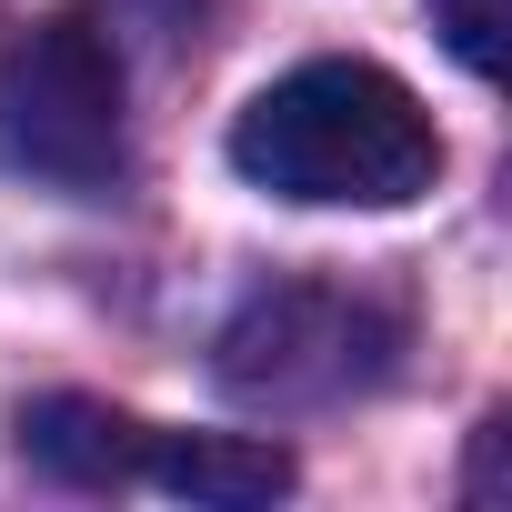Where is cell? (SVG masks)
Here are the masks:
<instances>
[{"instance_id":"cell-2","label":"cell","mask_w":512,"mask_h":512,"mask_svg":"<svg viewBox=\"0 0 512 512\" xmlns=\"http://www.w3.org/2000/svg\"><path fill=\"white\" fill-rule=\"evenodd\" d=\"M402 342L412 322L362 282H272L221 322L211 372L251 412H332V402L382 392L402 372Z\"/></svg>"},{"instance_id":"cell-5","label":"cell","mask_w":512,"mask_h":512,"mask_svg":"<svg viewBox=\"0 0 512 512\" xmlns=\"http://www.w3.org/2000/svg\"><path fill=\"white\" fill-rule=\"evenodd\" d=\"M141 482H161L181 502L251 512V502H282L292 492V452L282 442H241V432H151V472Z\"/></svg>"},{"instance_id":"cell-4","label":"cell","mask_w":512,"mask_h":512,"mask_svg":"<svg viewBox=\"0 0 512 512\" xmlns=\"http://www.w3.org/2000/svg\"><path fill=\"white\" fill-rule=\"evenodd\" d=\"M21 462H41L71 492H121L151 472V422H131L121 402H91V392H41L21 412Z\"/></svg>"},{"instance_id":"cell-3","label":"cell","mask_w":512,"mask_h":512,"mask_svg":"<svg viewBox=\"0 0 512 512\" xmlns=\"http://www.w3.org/2000/svg\"><path fill=\"white\" fill-rule=\"evenodd\" d=\"M0 171L71 191V201H91L131 171L121 51L91 11H51L0 41Z\"/></svg>"},{"instance_id":"cell-1","label":"cell","mask_w":512,"mask_h":512,"mask_svg":"<svg viewBox=\"0 0 512 512\" xmlns=\"http://www.w3.org/2000/svg\"><path fill=\"white\" fill-rule=\"evenodd\" d=\"M231 171L302 211H402L442 181V121L382 61H302L241 101Z\"/></svg>"},{"instance_id":"cell-6","label":"cell","mask_w":512,"mask_h":512,"mask_svg":"<svg viewBox=\"0 0 512 512\" xmlns=\"http://www.w3.org/2000/svg\"><path fill=\"white\" fill-rule=\"evenodd\" d=\"M432 31H442V51H452L472 81L502 71V0H432Z\"/></svg>"},{"instance_id":"cell-7","label":"cell","mask_w":512,"mask_h":512,"mask_svg":"<svg viewBox=\"0 0 512 512\" xmlns=\"http://www.w3.org/2000/svg\"><path fill=\"white\" fill-rule=\"evenodd\" d=\"M141 11H151L161 31H191V21H201V0H141Z\"/></svg>"}]
</instances>
